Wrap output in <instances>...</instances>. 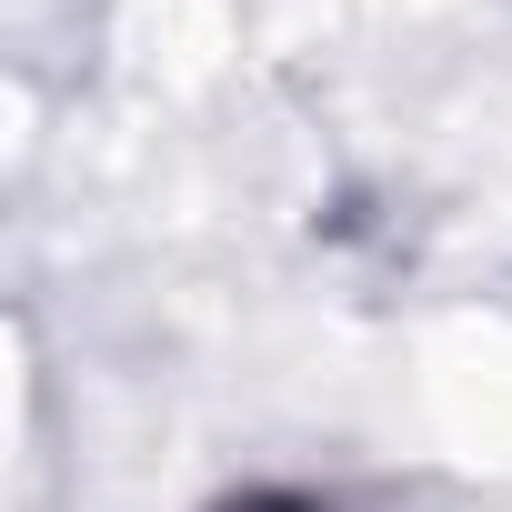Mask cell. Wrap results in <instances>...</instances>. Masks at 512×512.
Segmentation results:
<instances>
[{
    "mask_svg": "<svg viewBox=\"0 0 512 512\" xmlns=\"http://www.w3.org/2000/svg\"><path fill=\"white\" fill-rule=\"evenodd\" d=\"M241 512H302V502H241Z\"/></svg>",
    "mask_w": 512,
    "mask_h": 512,
    "instance_id": "cell-1",
    "label": "cell"
}]
</instances>
